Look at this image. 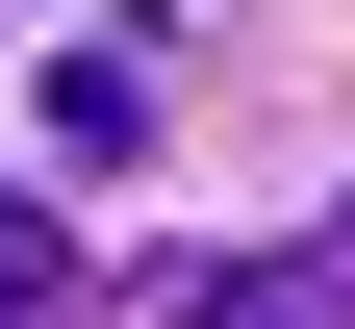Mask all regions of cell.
I'll return each mask as SVG.
<instances>
[{
	"mask_svg": "<svg viewBox=\"0 0 355 329\" xmlns=\"http://www.w3.org/2000/svg\"><path fill=\"white\" fill-rule=\"evenodd\" d=\"M153 304L178 329H355V203L279 228V254H153Z\"/></svg>",
	"mask_w": 355,
	"mask_h": 329,
	"instance_id": "obj_1",
	"label": "cell"
},
{
	"mask_svg": "<svg viewBox=\"0 0 355 329\" xmlns=\"http://www.w3.org/2000/svg\"><path fill=\"white\" fill-rule=\"evenodd\" d=\"M153 102H178V51H153V26L51 51V152H76V177H127V152H153Z\"/></svg>",
	"mask_w": 355,
	"mask_h": 329,
	"instance_id": "obj_2",
	"label": "cell"
},
{
	"mask_svg": "<svg viewBox=\"0 0 355 329\" xmlns=\"http://www.w3.org/2000/svg\"><path fill=\"white\" fill-rule=\"evenodd\" d=\"M76 304H102V278H76V228H51V203H0V329H76Z\"/></svg>",
	"mask_w": 355,
	"mask_h": 329,
	"instance_id": "obj_3",
	"label": "cell"
}]
</instances>
